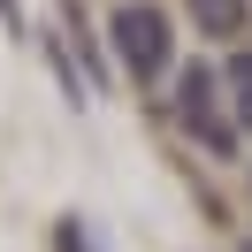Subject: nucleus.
<instances>
[{"label":"nucleus","instance_id":"1","mask_svg":"<svg viewBox=\"0 0 252 252\" xmlns=\"http://www.w3.org/2000/svg\"><path fill=\"white\" fill-rule=\"evenodd\" d=\"M107 31H115V54H123V69L138 84H160V69L176 62V23L160 16L153 0H123L107 16Z\"/></svg>","mask_w":252,"mask_h":252},{"label":"nucleus","instance_id":"2","mask_svg":"<svg viewBox=\"0 0 252 252\" xmlns=\"http://www.w3.org/2000/svg\"><path fill=\"white\" fill-rule=\"evenodd\" d=\"M176 123H184L206 153H221V160L237 153V115L221 107V69H184V77H176Z\"/></svg>","mask_w":252,"mask_h":252},{"label":"nucleus","instance_id":"3","mask_svg":"<svg viewBox=\"0 0 252 252\" xmlns=\"http://www.w3.org/2000/svg\"><path fill=\"white\" fill-rule=\"evenodd\" d=\"M191 16H199V31H206V38H237L252 8H245V0H191Z\"/></svg>","mask_w":252,"mask_h":252},{"label":"nucleus","instance_id":"4","mask_svg":"<svg viewBox=\"0 0 252 252\" xmlns=\"http://www.w3.org/2000/svg\"><path fill=\"white\" fill-rule=\"evenodd\" d=\"M221 99H229L237 123H252V46H245V54H229V69H221Z\"/></svg>","mask_w":252,"mask_h":252}]
</instances>
